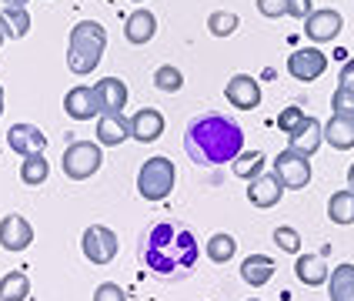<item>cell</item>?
Segmentation results:
<instances>
[{
  "label": "cell",
  "instance_id": "1",
  "mask_svg": "<svg viewBox=\"0 0 354 301\" xmlns=\"http://www.w3.org/2000/svg\"><path fill=\"white\" fill-rule=\"evenodd\" d=\"M138 258L147 275L158 281H184L194 275L197 258H201V244L194 231L184 228L174 218H160L147 224V231L140 235Z\"/></svg>",
  "mask_w": 354,
  "mask_h": 301
},
{
  "label": "cell",
  "instance_id": "2",
  "mask_svg": "<svg viewBox=\"0 0 354 301\" xmlns=\"http://www.w3.org/2000/svg\"><path fill=\"white\" fill-rule=\"evenodd\" d=\"M184 151L187 158L201 167H217V164H231L244 151V127L227 114H197L184 127Z\"/></svg>",
  "mask_w": 354,
  "mask_h": 301
},
{
  "label": "cell",
  "instance_id": "3",
  "mask_svg": "<svg viewBox=\"0 0 354 301\" xmlns=\"http://www.w3.org/2000/svg\"><path fill=\"white\" fill-rule=\"evenodd\" d=\"M104 51H107V30L97 20H80L77 27H71V37H67V67H71V74H77V77L94 74Z\"/></svg>",
  "mask_w": 354,
  "mask_h": 301
},
{
  "label": "cell",
  "instance_id": "4",
  "mask_svg": "<svg viewBox=\"0 0 354 301\" xmlns=\"http://www.w3.org/2000/svg\"><path fill=\"white\" fill-rule=\"evenodd\" d=\"M174 181H177V171H174V161L158 154V158H147L140 164L138 171V191L144 201H164L171 191H174Z\"/></svg>",
  "mask_w": 354,
  "mask_h": 301
},
{
  "label": "cell",
  "instance_id": "5",
  "mask_svg": "<svg viewBox=\"0 0 354 301\" xmlns=\"http://www.w3.org/2000/svg\"><path fill=\"white\" fill-rule=\"evenodd\" d=\"M64 174L71 181H87L94 178L100 171V164H104V151H100L97 140H77V144H71L67 151H64Z\"/></svg>",
  "mask_w": 354,
  "mask_h": 301
},
{
  "label": "cell",
  "instance_id": "6",
  "mask_svg": "<svg viewBox=\"0 0 354 301\" xmlns=\"http://www.w3.org/2000/svg\"><path fill=\"white\" fill-rule=\"evenodd\" d=\"M80 248H84V258L91 261V264H111V261L118 258V235L111 231V228H104V224H91L87 231H84V238H80Z\"/></svg>",
  "mask_w": 354,
  "mask_h": 301
},
{
  "label": "cell",
  "instance_id": "7",
  "mask_svg": "<svg viewBox=\"0 0 354 301\" xmlns=\"http://www.w3.org/2000/svg\"><path fill=\"white\" fill-rule=\"evenodd\" d=\"M274 174L277 181L284 184V191L291 188V191H301V188H308L311 184V161L301 158L297 151H281L274 158Z\"/></svg>",
  "mask_w": 354,
  "mask_h": 301
},
{
  "label": "cell",
  "instance_id": "8",
  "mask_svg": "<svg viewBox=\"0 0 354 301\" xmlns=\"http://www.w3.org/2000/svg\"><path fill=\"white\" fill-rule=\"evenodd\" d=\"M324 71H328V54L317 51V47H301V51H295L288 57V74L295 80H301V84L317 80Z\"/></svg>",
  "mask_w": 354,
  "mask_h": 301
},
{
  "label": "cell",
  "instance_id": "9",
  "mask_svg": "<svg viewBox=\"0 0 354 301\" xmlns=\"http://www.w3.org/2000/svg\"><path fill=\"white\" fill-rule=\"evenodd\" d=\"M64 111L67 118L74 120H94L100 118V100H97V91L87 87V84H77L64 94Z\"/></svg>",
  "mask_w": 354,
  "mask_h": 301
},
{
  "label": "cell",
  "instance_id": "10",
  "mask_svg": "<svg viewBox=\"0 0 354 301\" xmlns=\"http://www.w3.org/2000/svg\"><path fill=\"white\" fill-rule=\"evenodd\" d=\"M7 147L20 154V158H30V154H44L47 147V134L40 131L37 124H14L7 131Z\"/></svg>",
  "mask_w": 354,
  "mask_h": 301
},
{
  "label": "cell",
  "instance_id": "11",
  "mask_svg": "<svg viewBox=\"0 0 354 301\" xmlns=\"http://www.w3.org/2000/svg\"><path fill=\"white\" fill-rule=\"evenodd\" d=\"M34 244V228H30V221L20 218V215H7V218L0 221V248L3 251H27Z\"/></svg>",
  "mask_w": 354,
  "mask_h": 301
},
{
  "label": "cell",
  "instance_id": "12",
  "mask_svg": "<svg viewBox=\"0 0 354 301\" xmlns=\"http://www.w3.org/2000/svg\"><path fill=\"white\" fill-rule=\"evenodd\" d=\"M224 98L237 111H254L257 104H261V84L251 74H234V77L227 80V87H224Z\"/></svg>",
  "mask_w": 354,
  "mask_h": 301
},
{
  "label": "cell",
  "instance_id": "13",
  "mask_svg": "<svg viewBox=\"0 0 354 301\" xmlns=\"http://www.w3.org/2000/svg\"><path fill=\"white\" fill-rule=\"evenodd\" d=\"M341 27H344V17L331 10V7H324V10H311V17L304 20V34L308 40H315V44H328V40H335L341 34Z\"/></svg>",
  "mask_w": 354,
  "mask_h": 301
},
{
  "label": "cell",
  "instance_id": "14",
  "mask_svg": "<svg viewBox=\"0 0 354 301\" xmlns=\"http://www.w3.org/2000/svg\"><path fill=\"white\" fill-rule=\"evenodd\" d=\"M281 194H284V184L277 181V174L271 171V174H257V178L248 181V201L254 204V208H274L277 201H281Z\"/></svg>",
  "mask_w": 354,
  "mask_h": 301
},
{
  "label": "cell",
  "instance_id": "15",
  "mask_svg": "<svg viewBox=\"0 0 354 301\" xmlns=\"http://www.w3.org/2000/svg\"><path fill=\"white\" fill-rule=\"evenodd\" d=\"M94 91H97V100H100V114H120L127 107V100H131V91H127V84L120 77L97 80Z\"/></svg>",
  "mask_w": 354,
  "mask_h": 301
},
{
  "label": "cell",
  "instance_id": "16",
  "mask_svg": "<svg viewBox=\"0 0 354 301\" xmlns=\"http://www.w3.org/2000/svg\"><path fill=\"white\" fill-rule=\"evenodd\" d=\"M321 140H324V124H321L317 118H308L295 134H288V147L297 151L301 158H311V154H317Z\"/></svg>",
  "mask_w": 354,
  "mask_h": 301
},
{
  "label": "cell",
  "instance_id": "17",
  "mask_svg": "<svg viewBox=\"0 0 354 301\" xmlns=\"http://www.w3.org/2000/svg\"><path fill=\"white\" fill-rule=\"evenodd\" d=\"M154 34H158V17H154L147 7H138V10L127 17V24H124V37H127V44H134V47L151 44Z\"/></svg>",
  "mask_w": 354,
  "mask_h": 301
},
{
  "label": "cell",
  "instance_id": "18",
  "mask_svg": "<svg viewBox=\"0 0 354 301\" xmlns=\"http://www.w3.org/2000/svg\"><path fill=\"white\" fill-rule=\"evenodd\" d=\"M164 134V114L158 107H140L138 114L131 118V138L140 144H151Z\"/></svg>",
  "mask_w": 354,
  "mask_h": 301
},
{
  "label": "cell",
  "instance_id": "19",
  "mask_svg": "<svg viewBox=\"0 0 354 301\" xmlns=\"http://www.w3.org/2000/svg\"><path fill=\"white\" fill-rule=\"evenodd\" d=\"M131 138V120L124 114H100L97 118V144L100 147H118Z\"/></svg>",
  "mask_w": 354,
  "mask_h": 301
},
{
  "label": "cell",
  "instance_id": "20",
  "mask_svg": "<svg viewBox=\"0 0 354 301\" xmlns=\"http://www.w3.org/2000/svg\"><path fill=\"white\" fill-rule=\"evenodd\" d=\"M295 275L308 288H321V284H328V278H331V271H328V264H324L321 255H297Z\"/></svg>",
  "mask_w": 354,
  "mask_h": 301
},
{
  "label": "cell",
  "instance_id": "21",
  "mask_svg": "<svg viewBox=\"0 0 354 301\" xmlns=\"http://www.w3.org/2000/svg\"><path fill=\"white\" fill-rule=\"evenodd\" d=\"M324 140L335 151H351L354 147V118L348 114H331V120L324 124Z\"/></svg>",
  "mask_w": 354,
  "mask_h": 301
},
{
  "label": "cell",
  "instance_id": "22",
  "mask_svg": "<svg viewBox=\"0 0 354 301\" xmlns=\"http://www.w3.org/2000/svg\"><path fill=\"white\" fill-rule=\"evenodd\" d=\"M241 278H244V284H251V288H264L268 281L274 278V261L268 258V255H248V258L241 261Z\"/></svg>",
  "mask_w": 354,
  "mask_h": 301
},
{
  "label": "cell",
  "instance_id": "23",
  "mask_svg": "<svg viewBox=\"0 0 354 301\" xmlns=\"http://www.w3.org/2000/svg\"><path fill=\"white\" fill-rule=\"evenodd\" d=\"M328 295L331 301H354V264H337L328 278Z\"/></svg>",
  "mask_w": 354,
  "mask_h": 301
},
{
  "label": "cell",
  "instance_id": "24",
  "mask_svg": "<svg viewBox=\"0 0 354 301\" xmlns=\"http://www.w3.org/2000/svg\"><path fill=\"white\" fill-rule=\"evenodd\" d=\"M0 27H3V34L10 40H20L30 34V14H27V7H3L0 10Z\"/></svg>",
  "mask_w": 354,
  "mask_h": 301
},
{
  "label": "cell",
  "instance_id": "25",
  "mask_svg": "<svg viewBox=\"0 0 354 301\" xmlns=\"http://www.w3.org/2000/svg\"><path fill=\"white\" fill-rule=\"evenodd\" d=\"M27 295H30L27 271H7L0 278V301H27Z\"/></svg>",
  "mask_w": 354,
  "mask_h": 301
},
{
  "label": "cell",
  "instance_id": "26",
  "mask_svg": "<svg viewBox=\"0 0 354 301\" xmlns=\"http://www.w3.org/2000/svg\"><path fill=\"white\" fill-rule=\"evenodd\" d=\"M328 218L335 221V224H354V191L351 188L331 194V201H328Z\"/></svg>",
  "mask_w": 354,
  "mask_h": 301
},
{
  "label": "cell",
  "instance_id": "27",
  "mask_svg": "<svg viewBox=\"0 0 354 301\" xmlns=\"http://www.w3.org/2000/svg\"><path fill=\"white\" fill-rule=\"evenodd\" d=\"M47 178H50V161L44 158V154L24 158V164H20V181H24L27 188H40Z\"/></svg>",
  "mask_w": 354,
  "mask_h": 301
},
{
  "label": "cell",
  "instance_id": "28",
  "mask_svg": "<svg viewBox=\"0 0 354 301\" xmlns=\"http://www.w3.org/2000/svg\"><path fill=\"white\" fill-rule=\"evenodd\" d=\"M231 167H234V174L241 181H251L264 171V154H261V151H241V154L231 161Z\"/></svg>",
  "mask_w": 354,
  "mask_h": 301
},
{
  "label": "cell",
  "instance_id": "29",
  "mask_svg": "<svg viewBox=\"0 0 354 301\" xmlns=\"http://www.w3.org/2000/svg\"><path fill=\"white\" fill-rule=\"evenodd\" d=\"M237 255V241L227 235V231H221V235H211L207 241V258L214 261V264H227V261Z\"/></svg>",
  "mask_w": 354,
  "mask_h": 301
},
{
  "label": "cell",
  "instance_id": "30",
  "mask_svg": "<svg viewBox=\"0 0 354 301\" xmlns=\"http://www.w3.org/2000/svg\"><path fill=\"white\" fill-rule=\"evenodd\" d=\"M154 87L164 91V94H177V91L184 87V74L177 71L174 64H164V67L154 71Z\"/></svg>",
  "mask_w": 354,
  "mask_h": 301
},
{
  "label": "cell",
  "instance_id": "31",
  "mask_svg": "<svg viewBox=\"0 0 354 301\" xmlns=\"http://www.w3.org/2000/svg\"><path fill=\"white\" fill-rule=\"evenodd\" d=\"M237 27H241V20H237V14H231V10H214V14L207 17V30H211L214 37H231Z\"/></svg>",
  "mask_w": 354,
  "mask_h": 301
},
{
  "label": "cell",
  "instance_id": "32",
  "mask_svg": "<svg viewBox=\"0 0 354 301\" xmlns=\"http://www.w3.org/2000/svg\"><path fill=\"white\" fill-rule=\"evenodd\" d=\"M304 120H308V114H304L297 104H291V107H284V111L277 114V127H281V134H295Z\"/></svg>",
  "mask_w": 354,
  "mask_h": 301
},
{
  "label": "cell",
  "instance_id": "33",
  "mask_svg": "<svg viewBox=\"0 0 354 301\" xmlns=\"http://www.w3.org/2000/svg\"><path fill=\"white\" fill-rule=\"evenodd\" d=\"M274 244L281 251H288V255H301V235L295 228H288V224L274 228Z\"/></svg>",
  "mask_w": 354,
  "mask_h": 301
},
{
  "label": "cell",
  "instance_id": "34",
  "mask_svg": "<svg viewBox=\"0 0 354 301\" xmlns=\"http://www.w3.org/2000/svg\"><path fill=\"white\" fill-rule=\"evenodd\" d=\"M331 111H335V114H348V118H354V91L337 87L335 94H331Z\"/></svg>",
  "mask_w": 354,
  "mask_h": 301
},
{
  "label": "cell",
  "instance_id": "35",
  "mask_svg": "<svg viewBox=\"0 0 354 301\" xmlns=\"http://www.w3.org/2000/svg\"><path fill=\"white\" fill-rule=\"evenodd\" d=\"M257 10H261V17L277 20L288 14V0H257Z\"/></svg>",
  "mask_w": 354,
  "mask_h": 301
},
{
  "label": "cell",
  "instance_id": "36",
  "mask_svg": "<svg viewBox=\"0 0 354 301\" xmlns=\"http://www.w3.org/2000/svg\"><path fill=\"white\" fill-rule=\"evenodd\" d=\"M94 301H127V295H124V288H120V284L104 281L97 291H94Z\"/></svg>",
  "mask_w": 354,
  "mask_h": 301
},
{
  "label": "cell",
  "instance_id": "37",
  "mask_svg": "<svg viewBox=\"0 0 354 301\" xmlns=\"http://www.w3.org/2000/svg\"><path fill=\"white\" fill-rule=\"evenodd\" d=\"M311 10H315V3L311 0H288V14L297 20H308L311 17Z\"/></svg>",
  "mask_w": 354,
  "mask_h": 301
},
{
  "label": "cell",
  "instance_id": "38",
  "mask_svg": "<svg viewBox=\"0 0 354 301\" xmlns=\"http://www.w3.org/2000/svg\"><path fill=\"white\" fill-rule=\"evenodd\" d=\"M337 87L354 91V60H344V67H341V74H337Z\"/></svg>",
  "mask_w": 354,
  "mask_h": 301
},
{
  "label": "cell",
  "instance_id": "39",
  "mask_svg": "<svg viewBox=\"0 0 354 301\" xmlns=\"http://www.w3.org/2000/svg\"><path fill=\"white\" fill-rule=\"evenodd\" d=\"M3 7H27V0H3Z\"/></svg>",
  "mask_w": 354,
  "mask_h": 301
},
{
  "label": "cell",
  "instance_id": "40",
  "mask_svg": "<svg viewBox=\"0 0 354 301\" xmlns=\"http://www.w3.org/2000/svg\"><path fill=\"white\" fill-rule=\"evenodd\" d=\"M348 188H351V191H354V164H351V167H348Z\"/></svg>",
  "mask_w": 354,
  "mask_h": 301
},
{
  "label": "cell",
  "instance_id": "41",
  "mask_svg": "<svg viewBox=\"0 0 354 301\" xmlns=\"http://www.w3.org/2000/svg\"><path fill=\"white\" fill-rule=\"evenodd\" d=\"M0 118H3V87H0Z\"/></svg>",
  "mask_w": 354,
  "mask_h": 301
},
{
  "label": "cell",
  "instance_id": "42",
  "mask_svg": "<svg viewBox=\"0 0 354 301\" xmlns=\"http://www.w3.org/2000/svg\"><path fill=\"white\" fill-rule=\"evenodd\" d=\"M3 37H7V34H3V27H0V44H3Z\"/></svg>",
  "mask_w": 354,
  "mask_h": 301
},
{
  "label": "cell",
  "instance_id": "43",
  "mask_svg": "<svg viewBox=\"0 0 354 301\" xmlns=\"http://www.w3.org/2000/svg\"><path fill=\"white\" fill-rule=\"evenodd\" d=\"M248 301H261V298H248Z\"/></svg>",
  "mask_w": 354,
  "mask_h": 301
}]
</instances>
